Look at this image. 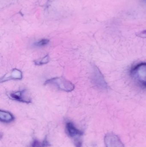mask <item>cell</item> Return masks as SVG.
<instances>
[{
	"mask_svg": "<svg viewBox=\"0 0 146 147\" xmlns=\"http://www.w3.org/2000/svg\"><path fill=\"white\" fill-rule=\"evenodd\" d=\"M22 73L18 69H13L5 74L1 78V82H6L10 80H20L22 78Z\"/></svg>",
	"mask_w": 146,
	"mask_h": 147,
	"instance_id": "7",
	"label": "cell"
},
{
	"mask_svg": "<svg viewBox=\"0 0 146 147\" xmlns=\"http://www.w3.org/2000/svg\"><path fill=\"white\" fill-rule=\"evenodd\" d=\"M66 129L67 134L71 138L75 139V145L76 147H81V142L78 140V138L80 137L83 135V132L78 129L75 126L74 124L68 121L66 123Z\"/></svg>",
	"mask_w": 146,
	"mask_h": 147,
	"instance_id": "4",
	"label": "cell"
},
{
	"mask_svg": "<svg viewBox=\"0 0 146 147\" xmlns=\"http://www.w3.org/2000/svg\"><path fill=\"white\" fill-rule=\"evenodd\" d=\"M14 120V117L10 112L5 111H0V120L6 123L11 122Z\"/></svg>",
	"mask_w": 146,
	"mask_h": 147,
	"instance_id": "8",
	"label": "cell"
},
{
	"mask_svg": "<svg viewBox=\"0 0 146 147\" xmlns=\"http://www.w3.org/2000/svg\"><path fill=\"white\" fill-rule=\"evenodd\" d=\"M8 96L12 100L27 104L30 103L32 101L31 98L26 90L11 92Z\"/></svg>",
	"mask_w": 146,
	"mask_h": 147,
	"instance_id": "5",
	"label": "cell"
},
{
	"mask_svg": "<svg viewBox=\"0 0 146 147\" xmlns=\"http://www.w3.org/2000/svg\"><path fill=\"white\" fill-rule=\"evenodd\" d=\"M45 84L54 86L60 90L69 92L73 90L75 86L72 82L63 77H56L48 80L45 82Z\"/></svg>",
	"mask_w": 146,
	"mask_h": 147,
	"instance_id": "2",
	"label": "cell"
},
{
	"mask_svg": "<svg viewBox=\"0 0 146 147\" xmlns=\"http://www.w3.org/2000/svg\"><path fill=\"white\" fill-rule=\"evenodd\" d=\"M50 146L49 142L46 138L43 141H39L38 140H34L30 145V147H48Z\"/></svg>",
	"mask_w": 146,
	"mask_h": 147,
	"instance_id": "9",
	"label": "cell"
},
{
	"mask_svg": "<svg viewBox=\"0 0 146 147\" xmlns=\"http://www.w3.org/2000/svg\"><path fill=\"white\" fill-rule=\"evenodd\" d=\"M50 61V58L49 55H47L45 57L37 59L34 61V64L37 65H41L46 64L49 63Z\"/></svg>",
	"mask_w": 146,
	"mask_h": 147,
	"instance_id": "10",
	"label": "cell"
},
{
	"mask_svg": "<svg viewBox=\"0 0 146 147\" xmlns=\"http://www.w3.org/2000/svg\"><path fill=\"white\" fill-rule=\"evenodd\" d=\"M91 78L93 84L99 90H105L108 89V84L106 83L103 75L99 68L95 65L93 67Z\"/></svg>",
	"mask_w": 146,
	"mask_h": 147,
	"instance_id": "3",
	"label": "cell"
},
{
	"mask_svg": "<svg viewBox=\"0 0 146 147\" xmlns=\"http://www.w3.org/2000/svg\"><path fill=\"white\" fill-rule=\"evenodd\" d=\"M130 75L141 87L146 89V62L135 65L131 68Z\"/></svg>",
	"mask_w": 146,
	"mask_h": 147,
	"instance_id": "1",
	"label": "cell"
},
{
	"mask_svg": "<svg viewBox=\"0 0 146 147\" xmlns=\"http://www.w3.org/2000/svg\"><path fill=\"white\" fill-rule=\"evenodd\" d=\"M144 1H145V2H146V0H144Z\"/></svg>",
	"mask_w": 146,
	"mask_h": 147,
	"instance_id": "13",
	"label": "cell"
},
{
	"mask_svg": "<svg viewBox=\"0 0 146 147\" xmlns=\"http://www.w3.org/2000/svg\"><path fill=\"white\" fill-rule=\"evenodd\" d=\"M136 35L138 37H140L141 38H146V30L144 31H141L137 33L136 34Z\"/></svg>",
	"mask_w": 146,
	"mask_h": 147,
	"instance_id": "12",
	"label": "cell"
},
{
	"mask_svg": "<svg viewBox=\"0 0 146 147\" xmlns=\"http://www.w3.org/2000/svg\"><path fill=\"white\" fill-rule=\"evenodd\" d=\"M104 142L106 147H124L119 137L116 135L111 133L105 135Z\"/></svg>",
	"mask_w": 146,
	"mask_h": 147,
	"instance_id": "6",
	"label": "cell"
},
{
	"mask_svg": "<svg viewBox=\"0 0 146 147\" xmlns=\"http://www.w3.org/2000/svg\"><path fill=\"white\" fill-rule=\"evenodd\" d=\"M49 43V40L47 39H43L37 42H35L33 44V46L35 47H43L47 45Z\"/></svg>",
	"mask_w": 146,
	"mask_h": 147,
	"instance_id": "11",
	"label": "cell"
}]
</instances>
